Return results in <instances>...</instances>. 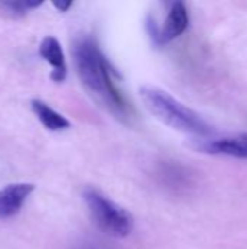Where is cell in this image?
I'll return each mask as SVG.
<instances>
[{
	"instance_id": "4",
	"label": "cell",
	"mask_w": 247,
	"mask_h": 249,
	"mask_svg": "<svg viewBox=\"0 0 247 249\" xmlns=\"http://www.w3.org/2000/svg\"><path fill=\"white\" fill-rule=\"evenodd\" d=\"M189 25V13L183 1H176L172 4L165 25L156 32L154 39L159 44H166L181 36Z\"/></svg>"
},
{
	"instance_id": "2",
	"label": "cell",
	"mask_w": 247,
	"mask_h": 249,
	"mask_svg": "<svg viewBox=\"0 0 247 249\" xmlns=\"http://www.w3.org/2000/svg\"><path fill=\"white\" fill-rule=\"evenodd\" d=\"M140 96L146 108L163 124L195 136H208L213 133L211 125L198 112L179 102L166 90L154 86H143L140 88Z\"/></svg>"
},
{
	"instance_id": "3",
	"label": "cell",
	"mask_w": 247,
	"mask_h": 249,
	"mask_svg": "<svg viewBox=\"0 0 247 249\" xmlns=\"http://www.w3.org/2000/svg\"><path fill=\"white\" fill-rule=\"evenodd\" d=\"M93 223L106 235L114 238H127L134 229V217L124 207L114 203L95 188H86L83 193Z\"/></svg>"
},
{
	"instance_id": "8",
	"label": "cell",
	"mask_w": 247,
	"mask_h": 249,
	"mask_svg": "<svg viewBox=\"0 0 247 249\" xmlns=\"http://www.w3.org/2000/svg\"><path fill=\"white\" fill-rule=\"evenodd\" d=\"M32 111L36 115V118L41 121V124L49 130V131H63L70 128V121L61 115L60 112H57L55 109H52L48 104L39 101V99H33L31 102Z\"/></svg>"
},
{
	"instance_id": "7",
	"label": "cell",
	"mask_w": 247,
	"mask_h": 249,
	"mask_svg": "<svg viewBox=\"0 0 247 249\" xmlns=\"http://www.w3.org/2000/svg\"><path fill=\"white\" fill-rule=\"evenodd\" d=\"M39 55L52 67L51 79L54 82H63L67 76V66L61 44L54 36H47L39 45Z\"/></svg>"
},
{
	"instance_id": "1",
	"label": "cell",
	"mask_w": 247,
	"mask_h": 249,
	"mask_svg": "<svg viewBox=\"0 0 247 249\" xmlns=\"http://www.w3.org/2000/svg\"><path fill=\"white\" fill-rule=\"evenodd\" d=\"M73 57L77 74L84 88L100 99L119 118H131L132 108L114 82V71L103 53L90 36L76 39Z\"/></svg>"
},
{
	"instance_id": "10",
	"label": "cell",
	"mask_w": 247,
	"mask_h": 249,
	"mask_svg": "<svg viewBox=\"0 0 247 249\" xmlns=\"http://www.w3.org/2000/svg\"><path fill=\"white\" fill-rule=\"evenodd\" d=\"M71 1H54V6L60 10V12H67L68 7L71 6Z\"/></svg>"
},
{
	"instance_id": "6",
	"label": "cell",
	"mask_w": 247,
	"mask_h": 249,
	"mask_svg": "<svg viewBox=\"0 0 247 249\" xmlns=\"http://www.w3.org/2000/svg\"><path fill=\"white\" fill-rule=\"evenodd\" d=\"M198 149L210 155H223L239 159H247V134L207 140L198 144Z\"/></svg>"
},
{
	"instance_id": "5",
	"label": "cell",
	"mask_w": 247,
	"mask_h": 249,
	"mask_svg": "<svg viewBox=\"0 0 247 249\" xmlns=\"http://www.w3.org/2000/svg\"><path fill=\"white\" fill-rule=\"evenodd\" d=\"M32 184H10L0 190V220L10 219L20 212L25 201L33 191Z\"/></svg>"
},
{
	"instance_id": "9",
	"label": "cell",
	"mask_w": 247,
	"mask_h": 249,
	"mask_svg": "<svg viewBox=\"0 0 247 249\" xmlns=\"http://www.w3.org/2000/svg\"><path fill=\"white\" fill-rule=\"evenodd\" d=\"M41 4L39 3H33V1H0V7L3 10H6L9 15L12 16H23L29 9L38 7Z\"/></svg>"
}]
</instances>
